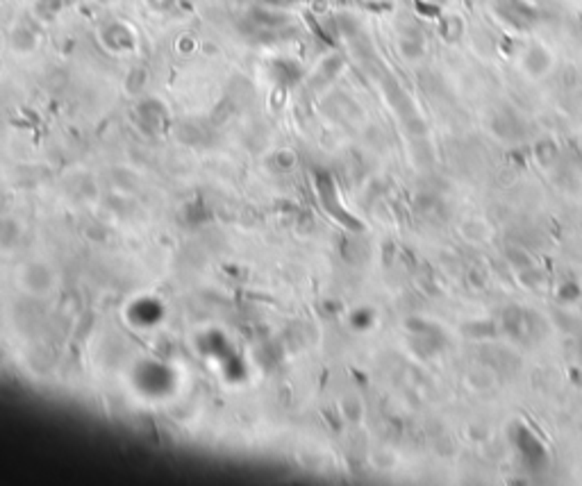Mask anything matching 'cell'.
Masks as SVG:
<instances>
[{
    "mask_svg": "<svg viewBox=\"0 0 582 486\" xmlns=\"http://www.w3.org/2000/svg\"><path fill=\"white\" fill-rule=\"evenodd\" d=\"M512 441H514L516 450H519L521 459L526 461V466L530 468V471H535V473L544 471L546 464H548L546 448L542 446V441H539L526 425L516 423L512 427Z\"/></svg>",
    "mask_w": 582,
    "mask_h": 486,
    "instance_id": "obj_1",
    "label": "cell"
},
{
    "mask_svg": "<svg viewBox=\"0 0 582 486\" xmlns=\"http://www.w3.org/2000/svg\"><path fill=\"white\" fill-rule=\"evenodd\" d=\"M496 7L503 19L510 21L516 28L532 26V21H535V16H537L535 10H532L528 3H523V0H498Z\"/></svg>",
    "mask_w": 582,
    "mask_h": 486,
    "instance_id": "obj_2",
    "label": "cell"
},
{
    "mask_svg": "<svg viewBox=\"0 0 582 486\" xmlns=\"http://www.w3.org/2000/svg\"><path fill=\"white\" fill-rule=\"evenodd\" d=\"M494 130H496V134L498 137H505V139H516V137H521V121L514 116L512 112H505L501 114V116H496L494 121Z\"/></svg>",
    "mask_w": 582,
    "mask_h": 486,
    "instance_id": "obj_3",
    "label": "cell"
},
{
    "mask_svg": "<svg viewBox=\"0 0 582 486\" xmlns=\"http://www.w3.org/2000/svg\"><path fill=\"white\" fill-rule=\"evenodd\" d=\"M548 64H551V57L544 48H530L526 53V69L532 76H542L544 71H548Z\"/></svg>",
    "mask_w": 582,
    "mask_h": 486,
    "instance_id": "obj_4",
    "label": "cell"
}]
</instances>
